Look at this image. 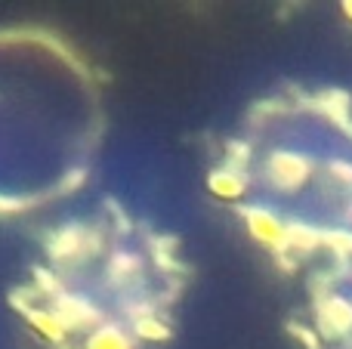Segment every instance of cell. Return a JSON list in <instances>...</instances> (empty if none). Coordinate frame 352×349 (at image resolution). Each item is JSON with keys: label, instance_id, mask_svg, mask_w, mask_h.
Instances as JSON below:
<instances>
[{"label": "cell", "instance_id": "1", "mask_svg": "<svg viewBox=\"0 0 352 349\" xmlns=\"http://www.w3.org/2000/svg\"><path fill=\"white\" fill-rule=\"evenodd\" d=\"M266 177L278 192H300L312 177V164L306 155L291 152V148H275L266 161Z\"/></svg>", "mask_w": 352, "mask_h": 349}, {"label": "cell", "instance_id": "2", "mask_svg": "<svg viewBox=\"0 0 352 349\" xmlns=\"http://www.w3.org/2000/svg\"><path fill=\"white\" fill-rule=\"evenodd\" d=\"M241 216H244V226H248L250 238H254L256 245L269 247V251H275V254L285 251L287 223H281V216H275L269 207H244Z\"/></svg>", "mask_w": 352, "mask_h": 349}, {"label": "cell", "instance_id": "3", "mask_svg": "<svg viewBox=\"0 0 352 349\" xmlns=\"http://www.w3.org/2000/svg\"><path fill=\"white\" fill-rule=\"evenodd\" d=\"M318 328L322 337H346L352 334V300L328 294L318 300Z\"/></svg>", "mask_w": 352, "mask_h": 349}, {"label": "cell", "instance_id": "4", "mask_svg": "<svg viewBox=\"0 0 352 349\" xmlns=\"http://www.w3.org/2000/svg\"><path fill=\"white\" fill-rule=\"evenodd\" d=\"M207 189L217 198H223V201H238L248 192V177L241 170H235V167H219V170H213L207 177Z\"/></svg>", "mask_w": 352, "mask_h": 349}, {"label": "cell", "instance_id": "5", "mask_svg": "<svg viewBox=\"0 0 352 349\" xmlns=\"http://www.w3.org/2000/svg\"><path fill=\"white\" fill-rule=\"evenodd\" d=\"M56 319H62L68 328H87L99 319V313L87 300H80V297H62L56 303Z\"/></svg>", "mask_w": 352, "mask_h": 349}, {"label": "cell", "instance_id": "6", "mask_svg": "<svg viewBox=\"0 0 352 349\" xmlns=\"http://www.w3.org/2000/svg\"><path fill=\"white\" fill-rule=\"evenodd\" d=\"M291 247V251L297 254H312L316 247H322V229L309 226V223H287L285 226V251Z\"/></svg>", "mask_w": 352, "mask_h": 349}, {"label": "cell", "instance_id": "7", "mask_svg": "<svg viewBox=\"0 0 352 349\" xmlns=\"http://www.w3.org/2000/svg\"><path fill=\"white\" fill-rule=\"evenodd\" d=\"M316 105H318V111H324V115L334 117V121L340 124V127H346V130H349V109H352V99H349V93H346V90H324V93H318Z\"/></svg>", "mask_w": 352, "mask_h": 349}, {"label": "cell", "instance_id": "8", "mask_svg": "<svg viewBox=\"0 0 352 349\" xmlns=\"http://www.w3.org/2000/svg\"><path fill=\"white\" fill-rule=\"evenodd\" d=\"M87 349H133V346H130L127 334L118 331V328H99V331H93Z\"/></svg>", "mask_w": 352, "mask_h": 349}, {"label": "cell", "instance_id": "9", "mask_svg": "<svg viewBox=\"0 0 352 349\" xmlns=\"http://www.w3.org/2000/svg\"><path fill=\"white\" fill-rule=\"evenodd\" d=\"M322 245L331 247L337 254V260L352 257V232L349 229H331V232H322Z\"/></svg>", "mask_w": 352, "mask_h": 349}, {"label": "cell", "instance_id": "10", "mask_svg": "<svg viewBox=\"0 0 352 349\" xmlns=\"http://www.w3.org/2000/svg\"><path fill=\"white\" fill-rule=\"evenodd\" d=\"M109 272L115 282H130V278L140 272V257H133V254H118V257L111 260Z\"/></svg>", "mask_w": 352, "mask_h": 349}, {"label": "cell", "instance_id": "11", "mask_svg": "<svg viewBox=\"0 0 352 349\" xmlns=\"http://www.w3.org/2000/svg\"><path fill=\"white\" fill-rule=\"evenodd\" d=\"M136 334L146 340H170V328L161 325L158 319H152V315H146V319L136 322Z\"/></svg>", "mask_w": 352, "mask_h": 349}, {"label": "cell", "instance_id": "12", "mask_svg": "<svg viewBox=\"0 0 352 349\" xmlns=\"http://www.w3.org/2000/svg\"><path fill=\"white\" fill-rule=\"evenodd\" d=\"M226 155H229V164H226V167H235V170H241V167L250 161V146H248V142L232 139L229 146H226Z\"/></svg>", "mask_w": 352, "mask_h": 349}, {"label": "cell", "instance_id": "13", "mask_svg": "<svg viewBox=\"0 0 352 349\" xmlns=\"http://www.w3.org/2000/svg\"><path fill=\"white\" fill-rule=\"evenodd\" d=\"M287 331L294 334V337L300 340V344H303L306 349H318V340H316V334L309 331V328L306 325H300V322H291V325H287Z\"/></svg>", "mask_w": 352, "mask_h": 349}, {"label": "cell", "instance_id": "14", "mask_svg": "<svg viewBox=\"0 0 352 349\" xmlns=\"http://www.w3.org/2000/svg\"><path fill=\"white\" fill-rule=\"evenodd\" d=\"M328 170L340 185H352V161H331Z\"/></svg>", "mask_w": 352, "mask_h": 349}, {"label": "cell", "instance_id": "15", "mask_svg": "<svg viewBox=\"0 0 352 349\" xmlns=\"http://www.w3.org/2000/svg\"><path fill=\"white\" fill-rule=\"evenodd\" d=\"M343 12H346V19H352V0H343Z\"/></svg>", "mask_w": 352, "mask_h": 349}]
</instances>
